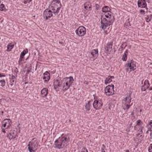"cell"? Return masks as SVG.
<instances>
[{"mask_svg": "<svg viewBox=\"0 0 152 152\" xmlns=\"http://www.w3.org/2000/svg\"><path fill=\"white\" fill-rule=\"evenodd\" d=\"M115 21V17L111 12L102 14L101 17V27L105 30L109 26H112Z\"/></svg>", "mask_w": 152, "mask_h": 152, "instance_id": "cell-1", "label": "cell"}, {"mask_svg": "<svg viewBox=\"0 0 152 152\" xmlns=\"http://www.w3.org/2000/svg\"><path fill=\"white\" fill-rule=\"evenodd\" d=\"M69 140H70L69 135L67 134H63L58 139L56 140L54 143L55 147L58 149L64 148L67 146Z\"/></svg>", "mask_w": 152, "mask_h": 152, "instance_id": "cell-2", "label": "cell"}, {"mask_svg": "<svg viewBox=\"0 0 152 152\" xmlns=\"http://www.w3.org/2000/svg\"><path fill=\"white\" fill-rule=\"evenodd\" d=\"M74 81V78L72 76L69 77H65L61 81V88L63 92H65V91L67 90L72 85V84L73 83Z\"/></svg>", "mask_w": 152, "mask_h": 152, "instance_id": "cell-3", "label": "cell"}, {"mask_svg": "<svg viewBox=\"0 0 152 152\" xmlns=\"http://www.w3.org/2000/svg\"><path fill=\"white\" fill-rule=\"evenodd\" d=\"M61 2L59 0H54L50 4L49 10L54 14H57L61 8Z\"/></svg>", "mask_w": 152, "mask_h": 152, "instance_id": "cell-4", "label": "cell"}, {"mask_svg": "<svg viewBox=\"0 0 152 152\" xmlns=\"http://www.w3.org/2000/svg\"><path fill=\"white\" fill-rule=\"evenodd\" d=\"M39 147V142L37 138H33L30 142L29 143L28 149L30 152H34L38 150Z\"/></svg>", "mask_w": 152, "mask_h": 152, "instance_id": "cell-5", "label": "cell"}, {"mask_svg": "<svg viewBox=\"0 0 152 152\" xmlns=\"http://www.w3.org/2000/svg\"><path fill=\"white\" fill-rule=\"evenodd\" d=\"M131 93L128 94L123 100V107L125 111H127L131 106Z\"/></svg>", "mask_w": 152, "mask_h": 152, "instance_id": "cell-6", "label": "cell"}, {"mask_svg": "<svg viewBox=\"0 0 152 152\" xmlns=\"http://www.w3.org/2000/svg\"><path fill=\"white\" fill-rule=\"evenodd\" d=\"M11 125V121L10 119H5L2 121V125H1V130H2V132L5 133L7 130L10 128Z\"/></svg>", "mask_w": 152, "mask_h": 152, "instance_id": "cell-7", "label": "cell"}, {"mask_svg": "<svg viewBox=\"0 0 152 152\" xmlns=\"http://www.w3.org/2000/svg\"><path fill=\"white\" fill-rule=\"evenodd\" d=\"M93 97H94V101L93 104V108H94L96 110L100 109L102 108V106H103L102 100L101 99H99L98 97L96 96V94H95L93 95Z\"/></svg>", "mask_w": 152, "mask_h": 152, "instance_id": "cell-8", "label": "cell"}, {"mask_svg": "<svg viewBox=\"0 0 152 152\" xmlns=\"http://www.w3.org/2000/svg\"><path fill=\"white\" fill-rule=\"evenodd\" d=\"M19 133V127L13 128V130H11L8 134H7V137L10 140H14L15 139L18 137V135Z\"/></svg>", "mask_w": 152, "mask_h": 152, "instance_id": "cell-9", "label": "cell"}, {"mask_svg": "<svg viewBox=\"0 0 152 152\" xmlns=\"http://www.w3.org/2000/svg\"><path fill=\"white\" fill-rule=\"evenodd\" d=\"M13 74L11 75H10V84L11 86H13L14 83H15V81L16 80L17 78V75L18 74V69L16 67L13 68Z\"/></svg>", "mask_w": 152, "mask_h": 152, "instance_id": "cell-10", "label": "cell"}, {"mask_svg": "<svg viewBox=\"0 0 152 152\" xmlns=\"http://www.w3.org/2000/svg\"><path fill=\"white\" fill-rule=\"evenodd\" d=\"M136 69V63L134 60H131L127 64L126 70L128 72L134 71Z\"/></svg>", "mask_w": 152, "mask_h": 152, "instance_id": "cell-11", "label": "cell"}, {"mask_svg": "<svg viewBox=\"0 0 152 152\" xmlns=\"http://www.w3.org/2000/svg\"><path fill=\"white\" fill-rule=\"evenodd\" d=\"M115 87L113 84H109L105 88V93L107 96H112L114 94Z\"/></svg>", "mask_w": 152, "mask_h": 152, "instance_id": "cell-12", "label": "cell"}, {"mask_svg": "<svg viewBox=\"0 0 152 152\" xmlns=\"http://www.w3.org/2000/svg\"><path fill=\"white\" fill-rule=\"evenodd\" d=\"M61 81L62 79L59 77L56 78L54 81V87L55 90L57 92H58L59 90V88H60L61 85Z\"/></svg>", "mask_w": 152, "mask_h": 152, "instance_id": "cell-13", "label": "cell"}, {"mask_svg": "<svg viewBox=\"0 0 152 152\" xmlns=\"http://www.w3.org/2000/svg\"><path fill=\"white\" fill-rule=\"evenodd\" d=\"M76 34H77L78 36L82 37L86 34V29L84 26H81L80 27H78L76 30Z\"/></svg>", "mask_w": 152, "mask_h": 152, "instance_id": "cell-14", "label": "cell"}, {"mask_svg": "<svg viewBox=\"0 0 152 152\" xmlns=\"http://www.w3.org/2000/svg\"><path fill=\"white\" fill-rule=\"evenodd\" d=\"M135 130L137 131V132H143V123L141 120H138L137 122V124L134 127Z\"/></svg>", "mask_w": 152, "mask_h": 152, "instance_id": "cell-15", "label": "cell"}, {"mask_svg": "<svg viewBox=\"0 0 152 152\" xmlns=\"http://www.w3.org/2000/svg\"><path fill=\"white\" fill-rule=\"evenodd\" d=\"M52 17V13L49 10V8L45 10L44 13V18L45 20H48Z\"/></svg>", "mask_w": 152, "mask_h": 152, "instance_id": "cell-16", "label": "cell"}, {"mask_svg": "<svg viewBox=\"0 0 152 152\" xmlns=\"http://www.w3.org/2000/svg\"><path fill=\"white\" fill-rule=\"evenodd\" d=\"M29 52V51L27 49H25L24 51H23V52L21 53V55H20V59H19V65H21V63L24 61V59H25V55L27 54Z\"/></svg>", "mask_w": 152, "mask_h": 152, "instance_id": "cell-17", "label": "cell"}, {"mask_svg": "<svg viewBox=\"0 0 152 152\" xmlns=\"http://www.w3.org/2000/svg\"><path fill=\"white\" fill-rule=\"evenodd\" d=\"M143 138V132H137V135H136V138H135V141H136V143L137 144L140 143L142 141Z\"/></svg>", "mask_w": 152, "mask_h": 152, "instance_id": "cell-18", "label": "cell"}, {"mask_svg": "<svg viewBox=\"0 0 152 152\" xmlns=\"http://www.w3.org/2000/svg\"><path fill=\"white\" fill-rule=\"evenodd\" d=\"M150 87V82H149V81L148 80H146L145 81H144L143 85L142 86L141 89H142V92H144V91H146V90L149 89Z\"/></svg>", "mask_w": 152, "mask_h": 152, "instance_id": "cell-19", "label": "cell"}, {"mask_svg": "<svg viewBox=\"0 0 152 152\" xmlns=\"http://www.w3.org/2000/svg\"><path fill=\"white\" fill-rule=\"evenodd\" d=\"M138 6L140 8H146L147 10V11L148 8L147 6L146 1H144V0H139L138 1Z\"/></svg>", "mask_w": 152, "mask_h": 152, "instance_id": "cell-20", "label": "cell"}, {"mask_svg": "<svg viewBox=\"0 0 152 152\" xmlns=\"http://www.w3.org/2000/svg\"><path fill=\"white\" fill-rule=\"evenodd\" d=\"M50 78H51V74H50L49 72V71H46V72L44 73V75H43V79L45 81V82H48L50 80Z\"/></svg>", "mask_w": 152, "mask_h": 152, "instance_id": "cell-21", "label": "cell"}, {"mask_svg": "<svg viewBox=\"0 0 152 152\" xmlns=\"http://www.w3.org/2000/svg\"><path fill=\"white\" fill-rule=\"evenodd\" d=\"M92 9V4L90 2H86L84 4V10L86 11H88Z\"/></svg>", "mask_w": 152, "mask_h": 152, "instance_id": "cell-22", "label": "cell"}, {"mask_svg": "<svg viewBox=\"0 0 152 152\" xmlns=\"http://www.w3.org/2000/svg\"><path fill=\"white\" fill-rule=\"evenodd\" d=\"M90 54L94 59H96L98 57V55H99V51H98V49H95L92 50Z\"/></svg>", "mask_w": 152, "mask_h": 152, "instance_id": "cell-23", "label": "cell"}, {"mask_svg": "<svg viewBox=\"0 0 152 152\" xmlns=\"http://www.w3.org/2000/svg\"><path fill=\"white\" fill-rule=\"evenodd\" d=\"M15 45V42H10L7 45V51L8 52H10L12 49H13V48L14 47Z\"/></svg>", "mask_w": 152, "mask_h": 152, "instance_id": "cell-24", "label": "cell"}, {"mask_svg": "<svg viewBox=\"0 0 152 152\" xmlns=\"http://www.w3.org/2000/svg\"><path fill=\"white\" fill-rule=\"evenodd\" d=\"M112 45H113V43H112V42H111L109 43V44L106 46L105 50H106V52H107L108 54H110V52H111V49H112Z\"/></svg>", "mask_w": 152, "mask_h": 152, "instance_id": "cell-25", "label": "cell"}, {"mask_svg": "<svg viewBox=\"0 0 152 152\" xmlns=\"http://www.w3.org/2000/svg\"><path fill=\"white\" fill-rule=\"evenodd\" d=\"M48 92H49V90L47 88H44L42 89L41 92H40V94H41L42 96L45 98V97L47 96L48 94Z\"/></svg>", "mask_w": 152, "mask_h": 152, "instance_id": "cell-26", "label": "cell"}, {"mask_svg": "<svg viewBox=\"0 0 152 152\" xmlns=\"http://www.w3.org/2000/svg\"><path fill=\"white\" fill-rule=\"evenodd\" d=\"M114 78V76H109L107 78H106V79H105V84H109L111 82V81H112V80Z\"/></svg>", "mask_w": 152, "mask_h": 152, "instance_id": "cell-27", "label": "cell"}, {"mask_svg": "<svg viewBox=\"0 0 152 152\" xmlns=\"http://www.w3.org/2000/svg\"><path fill=\"white\" fill-rule=\"evenodd\" d=\"M102 11L105 13H109V12H111V8L108 6H105L102 8Z\"/></svg>", "mask_w": 152, "mask_h": 152, "instance_id": "cell-28", "label": "cell"}, {"mask_svg": "<svg viewBox=\"0 0 152 152\" xmlns=\"http://www.w3.org/2000/svg\"><path fill=\"white\" fill-rule=\"evenodd\" d=\"M127 46V42L123 43V44H122V45H121L120 48H119V52H123V50H124V49H125V48H126Z\"/></svg>", "mask_w": 152, "mask_h": 152, "instance_id": "cell-29", "label": "cell"}, {"mask_svg": "<svg viewBox=\"0 0 152 152\" xmlns=\"http://www.w3.org/2000/svg\"><path fill=\"white\" fill-rule=\"evenodd\" d=\"M128 50H126L125 53L124 54V55H123V58H122L123 61H127L128 58Z\"/></svg>", "mask_w": 152, "mask_h": 152, "instance_id": "cell-30", "label": "cell"}, {"mask_svg": "<svg viewBox=\"0 0 152 152\" xmlns=\"http://www.w3.org/2000/svg\"><path fill=\"white\" fill-rule=\"evenodd\" d=\"M92 100H90L89 101L87 102V103L86 104V106H85V108H86V109L87 111H90L91 109V103H92Z\"/></svg>", "mask_w": 152, "mask_h": 152, "instance_id": "cell-31", "label": "cell"}, {"mask_svg": "<svg viewBox=\"0 0 152 152\" xmlns=\"http://www.w3.org/2000/svg\"><path fill=\"white\" fill-rule=\"evenodd\" d=\"M152 121H149V124H148V125H147V127H148V131H147V132H149V131H150V132H151L152 133Z\"/></svg>", "mask_w": 152, "mask_h": 152, "instance_id": "cell-32", "label": "cell"}, {"mask_svg": "<svg viewBox=\"0 0 152 152\" xmlns=\"http://www.w3.org/2000/svg\"><path fill=\"white\" fill-rule=\"evenodd\" d=\"M152 17V15H147V16L146 17V22L149 23L150 21H151Z\"/></svg>", "mask_w": 152, "mask_h": 152, "instance_id": "cell-33", "label": "cell"}, {"mask_svg": "<svg viewBox=\"0 0 152 152\" xmlns=\"http://www.w3.org/2000/svg\"><path fill=\"white\" fill-rule=\"evenodd\" d=\"M0 10L2 11H6V8L5 7V5L2 3H1V5H0Z\"/></svg>", "mask_w": 152, "mask_h": 152, "instance_id": "cell-34", "label": "cell"}, {"mask_svg": "<svg viewBox=\"0 0 152 152\" xmlns=\"http://www.w3.org/2000/svg\"><path fill=\"white\" fill-rule=\"evenodd\" d=\"M0 83H1V86L2 87H4L5 86V80H2L0 81Z\"/></svg>", "mask_w": 152, "mask_h": 152, "instance_id": "cell-35", "label": "cell"}, {"mask_svg": "<svg viewBox=\"0 0 152 152\" xmlns=\"http://www.w3.org/2000/svg\"><path fill=\"white\" fill-rule=\"evenodd\" d=\"M152 144H151L150 145V146H149V149H148V151H149V152H152Z\"/></svg>", "mask_w": 152, "mask_h": 152, "instance_id": "cell-36", "label": "cell"}, {"mask_svg": "<svg viewBox=\"0 0 152 152\" xmlns=\"http://www.w3.org/2000/svg\"><path fill=\"white\" fill-rule=\"evenodd\" d=\"M31 1H23V2L24 4H27V3H29V2H30Z\"/></svg>", "mask_w": 152, "mask_h": 152, "instance_id": "cell-37", "label": "cell"}, {"mask_svg": "<svg viewBox=\"0 0 152 152\" xmlns=\"http://www.w3.org/2000/svg\"><path fill=\"white\" fill-rule=\"evenodd\" d=\"M4 76H5V74H2V73L0 74V77H4Z\"/></svg>", "mask_w": 152, "mask_h": 152, "instance_id": "cell-38", "label": "cell"}]
</instances>
